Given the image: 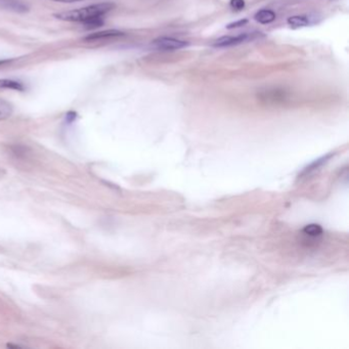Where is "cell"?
I'll return each instance as SVG.
<instances>
[{"label":"cell","instance_id":"6da1fadb","mask_svg":"<svg viewBox=\"0 0 349 349\" xmlns=\"http://www.w3.org/2000/svg\"><path fill=\"white\" fill-rule=\"evenodd\" d=\"M114 7H115V4L112 2H102V3L91 4V5L82 7V8L54 13L53 16L64 22L85 23L93 19L104 16L106 13L111 11Z\"/></svg>","mask_w":349,"mask_h":349},{"label":"cell","instance_id":"7a4b0ae2","mask_svg":"<svg viewBox=\"0 0 349 349\" xmlns=\"http://www.w3.org/2000/svg\"><path fill=\"white\" fill-rule=\"evenodd\" d=\"M189 45L188 41L179 40L172 37H159L153 41V46L159 50L172 51L181 49Z\"/></svg>","mask_w":349,"mask_h":349},{"label":"cell","instance_id":"3957f363","mask_svg":"<svg viewBox=\"0 0 349 349\" xmlns=\"http://www.w3.org/2000/svg\"><path fill=\"white\" fill-rule=\"evenodd\" d=\"M258 33H242L236 36H223L218 38L214 43L213 46L215 47H228L237 45L250 40L255 39L258 35Z\"/></svg>","mask_w":349,"mask_h":349},{"label":"cell","instance_id":"277c9868","mask_svg":"<svg viewBox=\"0 0 349 349\" xmlns=\"http://www.w3.org/2000/svg\"><path fill=\"white\" fill-rule=\"evenodd\" d=\"M123 35H124V33L122 31L112 29V30H105V31H101V32L91 33V34L85 36L82 40L85 41V42H97V41H103V40H107V39H111V38L121 37Z\"/></svg>","mask_w":349,"mask_h":349},{"label":"cell","instance_id":"5b68a950","mask_svg":"<svg viewBox=\"0 0 349 349\" xmlns=\"http://www.w3.org/2000/svg\"><path fill=\"white\" fill-rule=\"evenodd\" d=\"M0 8L20 13L29 10V6L22 0H0Z\"/></svg>","mask_w":349,"mask_h":349},{"label":"cell","instance_id":"8992f818","mask_svg":"<svg viewBox=\"0 0 349 349\" xmlns=\"http://www.w3.org/2000/svg\"><path fill=\"white\" fill-rule=\"evenodd\" d=\"M254 19L260 24H270L275 20V13L270 9H262L256 12Z\"/></svg>","mask_w":349,"mask_h":349},{"label":"cell","instance_id":"52a82bcc","mask_svg":"<svg viewBox=\"0 0 349 349\" xmlns=\"http://www.w3.org/2000/svg\"><path fill=\"white\" fill-rule=\"evenodd\" d=\"M0 89H11L16 91H24L25 85L16 80L12 79H0Z\"/></svg>","mask_w":349,"mask_h":349},{"label":"cell","instance_id":"ba28073f","mask_svg":"<svg viewBox=\"0 0 349 349\" xmlns=\"http://www.w3.org/2000/svg\"><path fill=\"white\" fill-rule=\"evenodd\" d=\"M302 233L306 238L316 240L323 234V229L319 225H309L304 228Z\"/></svg>","mask_w":349,"mask_h":349},{"label":"cell","instance_id":"9c48e42d","mask_svg":"<svg viewBox=\"0 0 349 349\" xmlns=\"http://www.w3.org/2000/svg\"><path fill=\"white\" fill-rule=\"evenodd\" d=\"M287 23L292 28H302L309 25V20L305 15H293L287 20Z\"/></svg>","mask_w":349,"mask_h":349},{"label":"cell","instance_id":"30bf717a","mask_svg":"<svg viewBox=\"0 0 349 349\" xmlns=\"http://www.w3.org/2000/svg\"><path fill=\"white\" fill-rule=\"evenodd\" d=\"M13 112V108L10 103L5 100L0 99V121L5 120L11 116Z\"/></svg>","mask_w":349,"mask_h":349},{"label":"cell","instance_id":"8fae6325","mask_svg":"<svg viewBox=\"0 0 349 349\" xmlns=\"http://www.w3.org/2000/svg\"><path fill=\"white\" fill-rule=\"evenodd\" d=\"M248 24V20L247 19H244V20H240V21H236V22H233L231 24H229L227 26V29L229 30H232V29H235V28H240V27H243L245 25Z\"/></svg>","mask_w":349,"mask_h":349},{"label":"cell","instance_id":"7c38bea8","mask_svg":"<svg viewBox=\"0 0 349 349\" xmlns=\"http://www.w3.org/2000/svg\"><path fill=\"white\" fill-rule=\"evenodd\" d=\"M230 5L234 10H242L245 7V1L244 0H231Z\"/></svg>","mask_w":349,"mask_h":349},{"label":"cell","instance_id":"4fadbf2b","mask_svg":"<svg viewBox=\"0 0 349 349\" xmlns=\"http://www.w3.org/2000/svg\"><path fill=\"white\" fill-rule=\"evenodd\" d=\"M77 118V113L74 111H70L66 114V122L67 123H73Z\"/></svg>","mask_w":349,"mask_h":349},{"label":"cell","instance_id":"5bb4252c","mask_svg":"<svg viewBox=\"0 0 349 349\" xmlns=\"http://www.w3.org/2000/svg\"><path fill=\"white\" fill-rule=\"evenodd\" d=\"M56 2H62V3H75V2H79L82 0H52Z\"/></svg>","mask_w":349,"mask_h":349},{"label":"cell","instance_id":"9a60e30c","mask_svg":"<svg viewBox=\"0 0 349 349\" xmlns=\"http://www.w3.org/2000/svg\"><path fill=\"white\" fill-rule=\"evenodd\" d=\"M8 63H10L9 60H0V67L6 65V64H8Z\"/></svg>","mask_w":349,"mask_h":349},{"label":"cell","instance_id":"2e32d148","mask_svg":"<svg viewBox=\"0 0 349 349\" xmlns=\"http://www.w3.org/2000/svg\"><path fill=\"white\" fill-rule=\"evenodd\" d=\"M3 175H4V170H3V168L0 167V178H1Z\"/></svg>","mask_w":349,"mask_h":349}]
</instances>
